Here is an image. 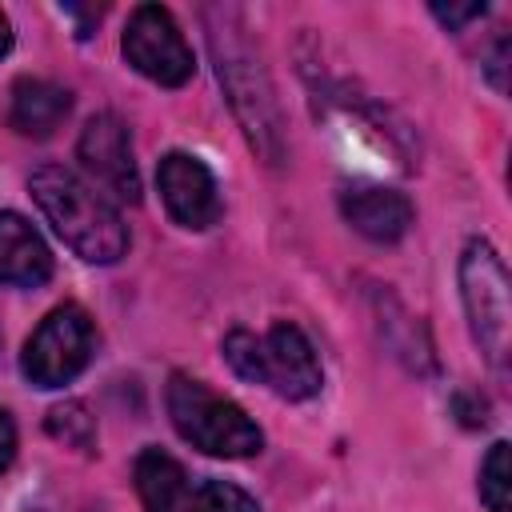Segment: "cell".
Returning <instances> with one entry per match:
<instances>
[{
  "label": "cell",
  "mask_w": 512,
  "mask_h": 512,
  "mask_svg": "<svg viewBox=\"0 0 512 512\" xmlns=\"http://www.w3.org/2000/svg\"><path fill=\"white\" fill-rule=\"evenodd\" d=\"M72 108V96L68 88L52 84V80H40V76H20L12 84V100H8V124L20 132V136H52L64 116Z\"/></svg>",
  "instance_id": "obj_12"
},
{
  "label": "cell",
  "mask_w": 512,
  "mask_h": 512,
  "mask_svg": "<svg viewBox=\"0 0 512 512\" xmlns=\"http://www.w3.org/2000/svg\"><path fill=\"white\" fill-rule=\"evenodd\" d=\"M340 208H344V220L360 236H368L376 244L400 240L408 232V224H412L408 196L396 192V188H380V184H356V188H348L340 196Z\"/></svg>",
  "instance_id": "obj_10"
},
{
  "label": "cell",
  "mask_w": 512,
  "mask_h": 512,
  "mask_svg": "<svg viewBox=\"0 0 512 512\" xmlns=\"http://www.w3.org/2000/svg\"><path fill=\"white\" fill-rule=\"evenodd\" d=\"M12 456H16V424L8 412H0V472L12 464Z\"/></svg>",
  "instance_id": "obj_20"
},
{
  "label": "cell",
  "mask_w": 512,
  "mask_h": 512,
  "mask_svg": "<svg viewBox=\"0 0 512 512\" xmlns=\"http://www.w3.org/2000/svg\"><path fill=\"white\" fill-rule=\"evenodd\" d=\"M28 192L40 204V212L48 216V224L56 228V236L80 260L112 264V260L124 256L128 232L120 224V212L96 188H88L76 172L60 168V164H44V168L32 172Z\"/></svg>",
  "instance_id": "obj_1"
},
{
  "label": "cell",
  "mask_w": 512,
  "mask_h": 512,
  "mask_svg": "<svg viewBox=\"0 0 512 512\" xmlns=\"http://www.w3.org/2000/svg\"><path fill=\"white\" fill-rule=\"evenodd\" d=\"M80 164L120 200H140V176H136V160H132V140L120 116L112 112H96L76 144Z\"/></svg>",
  "instance_id": "obj_7"
},
{
  "label": "cell",
  "mask_w": 512,
  "mask_h": 512,
  "mask_svg": "<svg viewBox=\"0 0 512 512\" xmlns=\"http://www.w3.org/2000/svg\"><path fill=\"white\" fill-rule=\"evenodd\" d=\"M124 56L140 76H148L164 88H180L196 72L188 40L180 36L168 8H160V4H140L132 12L128 28H124Z\"/></svg>",
  "instance_id": "obj_6"
},
{
  "label": "cell",
  "mask_w": 512,
  "mask_h": 512,
  "mask_svg": "<svg viewBox=\"0 0 512 512\" xmlns=\"http://www.w3.org/2000/svg\"><path fill=\"white\" fill-rule=\"evenodd\" d=\"M224 360L232 364L236 376H244L252 384H264V348H260V340L252 332H244V328L228 332L224 336Z\"/></svg>",
  "instance_id": "obj_17"
},
{
  "label": "cell",
  "mask_w": 512,
  "mask_h": 512,
  "mask_svg": "<svg viewBox=\"0 0 512 512\" xmlns=\"http://www.w3.org/2000/svg\"><path fill=\"white\" fill-rule=\"evenodd\" d=\"M432 12H436L448 28H456V24L472 20V16H484V4H432Z\"/></svg>",
  "instance_id": "obj_19"
},
{
  "label": "cell",
  "mask_w": 512,
  "mask_h": 512,
  "mask_svg": "<svg viewBox=\"0 0 512 512\" xmlns=\"http://www.w3.org/2000/svg\"><path fill=\"white\" fill-rule=\"evenodd\" d=\"M452 408H456L460 424H468V428L488 424V404H484L476 392H456V396H452Z\"/></svg>",
  "instance_id": "obj_18"
},
{
  "label": "cell",
  "mask_w": 512,
  "mask_h": 512,
  "mask_svg": "<svg viewBox=\"0 0 512 512\" xmlns=\"http://www.w3.org/2000/svg\"><path fill=\"white\" fill-rule=\"evenodd\" d=\"M48 432H52L56 440H64V444L88 452L92 440H96V420H92V412H88L80 400H68V404H56V408L48 412Z\"/></svg>",
  "instance_id": "obj_15"
},
{
  "label": "cell",
  "mask_w": 512,
  "mask_h": 512,
  "mask_svg": "<svg viewBox=\"0 0 512 512\" xmlns=\"http://www.w3.org/2000/svg\"><path fill=\"white\" fill-rule=\"evenodd\" d=\"M212 48H216V60H220V80L228 88V100H232V112L240 116L252 148L268 160V164H280L284 160V128H280V108L272 100V88H268V76L264 68L252 60V52L228 32H212Z\"/></svg>",
  "instance_id": "obj_4"
},
{
  "label": "cell",
  "mask_w": 512,
  "mask_h": 512,
  "mask_svg": "<svg viewBox=\"0 0 512 512\" xmlns=\"http://www.w3.org/2000/svg\"><path fill=\"white\" fill-rule=\"evenodd\" d=\"M132 480H136V492H140L144 512H176V504L184 496V468L168 452L144 448L136 456Z\"/></svg>",
  "instance_id": "obj_13"
},
{
  "label": "cell",
  "mask_w": 512,
  "mask_h": 512,
  "mask_svg": "<svg viewBox=\"0 0 512 512\" xmlns=\"http://www.w3.org/2000/svg\"><path fill=\"white\" fill-rule=\"evenodd\" d=\"M460 292L480 352L496 372H504L512 348V300H508V268L488 240H468L460 256Z\"/></svg>",
  "instance_id": "obj_3"
},
{
  "label": "cell",
  "mask_w": 512,
  "mask_h": 512,
  "mask_svg": "<svg viewBox=\"0 0 512 512\" xmlns=\"http://www.w3.org/2000/svg\"><path fill=\"white\" fill-rule=\"evenodd\" d=\"M48 276H52V252L40 240V232L16 212H0V284L32 288L44 284Z\"/></svg>",
  "instance_id": "obj_11"
},
{
  "label": "cell",
  "mask_w": 512,
  "mask_h": 512,
  "mask_svg": "<svg viewBox=\"0 0 512 512\" xmlns=\"http://www.w3.org/2000/svg\"><path fill=\"white\" fill-rule=\"evenodd\" d=\"M168 416L176 424V432L208 452V456H228V460H240V456H252L260 452L264 436L260 428L248 420V412L224 396H216L204 380L196 376H184V372H172L168 380Z\"/></svg>",
  "instance_id": "obj_2"
},
{
  "label": "cell",
  "mask_w": 512,
  "mask_h": 512,
  "mask_svg": "<svg viewBox=\"0 0 512 512\" xmlns=\"http://www.w3.org/2000/svg\"><path fill=\"white\" fill-rule=\"evenodd\" d=\"M156 180H160V196L176 224H184V228L216 224L220 196H216V180L204 160H196L188 152H168L156 168Z\"/></svg>",
  "instance_id": "obj_8"
},
{
  "label": "cell",
  "mask_w": 512,
  "mask_h": 512,
  "mask_svg": "<svg viewBox=\"0 0 512 512\" xmlns=\"http://www.w3.org/2000/svg\"><path fill=\"white\" fill-rule=\"evenodd\" d=\"M188 512H260V508H256V500L244 488H236L228 480H204L196 488Z\"/></svg>",
  "instance_id": "obj_16"
},
{
  "label": "cell",
  "mask_w": 512,
  "mask_h": 512,
  "mask_svg": "<svg viewBox=\"0 0 512 512\" xmlns=\"http://www.w3.org/2000/svg\"><path fill=\"white\" fill-rule=\"evenodd\" d=\"M508 492H512V464H508V444L496 440L480 464V500L488 512H508Z\"/></svg>",
  "instance_id": "obj_14"
},
{
  "label": "cell",
  "mask_w": 512,
  "mask_h": 512,
  "mask_svg": "<svg viewBox=\"0 0 512 512\" xmlns=\"http://www.w3.org/2000/svg\"><path fill=\"white\" fill-rule=\"evenodd\" d=\"M8 48H12V24H8V16L0 12V60L8 56Z\"/></svg>",
  "instance_id": "obj_21"
},
{
  "label": "cell",
  "mask_w": 512,
  "mask_h": 512,
  "mask_svg": "<svg viewBox=\"0 0 512 512\" xmlns=\"http://www.w3.org/2000/svg\"><path fill=\"white\" fill-rule=\"evenodd\" d=\"M260 348H264V384H272L280 396L308 400L320 392L316 352L296 324H288V320L272 324V332L260 340Z\"/></svg>",
  "instance_id": "obj_9"
},
{
  "label": "cell",
  "mask_w": 512,
  "mask_h": 512,
  "mask_svg": "<svg viewBox=\"0 0 512 512\" xmlns=\"http://www.w3.org/2000/svg\"><path fill=\"white\" fill-rule=\"evenodd\" d=\"M92 348H96V332L88 312L76 304H60L28 336L20 368L36 388H60L84 372V364L92 360Z\"/></svg>",
  "instance_id": "obj_5"
}]
</instances>
